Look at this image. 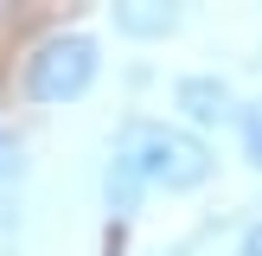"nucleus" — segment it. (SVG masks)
Listing matches in <instances>:
<instances>
[{"label": "nucleus", "mask_w": 262, "mask_h": 256, "mask_svg": "<svg viewBox=\"0 0 262 256\" xmlns=\"http://www.w3.org/2000/svg\"><path fill=\"white\" fill-rule=\"evenodd\" d=\"M211 179V147L186 128L166 122H128L115 135V160H109V205L135 211L141 186H166V192H192Z\"/></svg>", "instance_id": "1"}, {"label": "nucleus", "mask_w": 262, "mask_h": 256, "mask_svg": "<svg viewBox=\"0 0 262 256\" xmlns=\"http://www.w3.org/2000/svg\"><path fill=\"white\" fill-rule=\"evenodd\" d=\"M96 64L102 58H96V45L83 32H58L26 58V96L32 102H71V96H83L96 83Z\"/></svg>", "instance_id": "2"}, {"label": "nucleus", "mask_w": 262, "mask_h": 256, "mask_svg": "<svg viewBox=\"0 0 262 256\" xmlns=\"http://www.w3.org/2000/svg\"><path fill=\"white\" fill-rule=\"evenodd\" d=\"M179 109H186L192 122H217V115H230V90L217 83V77H186V83H179Z\"/></svg>", "instance_id": "3"}, {"label": "nucleus", "mask_w": 262, "mask_h": 256, "mask_svg": "<svg viewBox=\"0 0 262 256\" xmlns=\"http://www.w3.org/2000/svg\"><path fill=\"white\" fill-rule=\"evenodd\" d=\"M115 26H122L128 38H160V32H173V26H179V13H173V7H147V0H135V7H115Z\"/></svg>", "instance_id": "4"}, {"label": "nucleus", "mask_w": 262, "mask_h": 256, "mask_svg": "<svg viewBox=\"0 0 262 256\" xmlns=\"http://www.w3.org/2000/svg\"><path fill=\"white\" fill-rule=\"evenodd\" d=\"M237 122H243V154H250V166H262V102H250Z\"/></svg>", "instance_id": "5"}, {"label": "nucleus", "mask_w": 262, "mask_h": 256, "mask_svg": "<svg viewBox=\"0 0 262 256\" xmlns=\"http://www.w3.org/2000/svg\"><path fill=\"white\" fill-rule=\"evenodd\" d=\"M0 173H19V141L0 128Z\"/></svg>", "instance_id": "6"}, {"label": "nucleus", "mask_w": 262, "mask_h": 256, "mask_svg": "<svg viewBox=\"0 0 262 256\" xmlns=\"http://www.w3.org/2000/svg\"><path fill=\"white\" fill-rule=\"evenodd\" d=\"M243 256H262V224H250V230H243Z\"/></svg>", "instance_id": "7"}]
</instances>
